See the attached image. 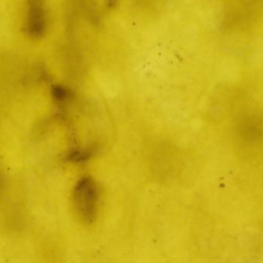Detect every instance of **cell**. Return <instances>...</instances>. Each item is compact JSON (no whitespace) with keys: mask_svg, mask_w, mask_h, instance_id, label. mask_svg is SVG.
Masks as SVG:
<instances>
[{"mask_svg":"<svg viewBox=\"0 0 263 263\" xmlns=\"http://www.w3.org/2000/svg\"><path fill=\"white\" fill-rule=\"evenodd\" d=\"M98 192L93 180L83 178L76 187L75 203L80 216L85 220H92L97 212Z\"/></svg>","mask_w":263,"mask_h":263,"instance_id":"1","label":"cell"},{"mask_svg":"<svg viewBox=\"0 0 263 263\" xmlns=\"http://www.w3.org/2000/svg\"><path fill=\"white\" fill-rule=\"evenodd\" d=\"M29 30L34 35H40L44 30V15L43 11L38 0H33L29 15Z\"/></svg>","mask_w":263,"mask_h":263,"instance_id":"2","label":"cell"}]
</instances>
